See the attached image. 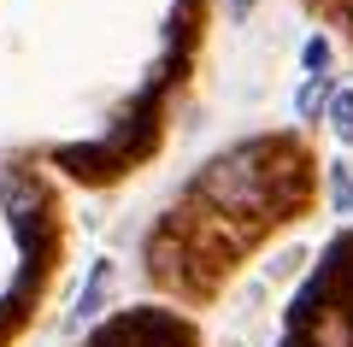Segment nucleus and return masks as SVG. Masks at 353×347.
<instances>
[{"instance_id": "3", "label": "nucleus", "mask_w": 353, "mask_h": 347, "mask_svg": "<svg viewBox=\"0 0 353 347\" xmlns=\"http://www.w3.org/2000/svg\"><path fill=\"white\" fill-rule=\"evenodd\" d=\"M306 65H312V71H324V65H330V48H324V41H306Z\"/></svg>"}, {"instance_id": "1", "label": "nucleus", "mask_w": 353, "mask_h": 347, "mask_svg": "<svg viewBox=\"0 0 353 347\" xmlns=\"http://www.w3.org/2000/svg\"><path fill=\"white\" fill-rule=\"evenodd\" d=\"M330 100H336V95H330V83H324V77H306V83H301V95H294V112H301V118H318V112H324Z\"/></svg>"}, {"instance_id": "5", "label": "nucleus", "mask_w": 353, "mask_h": 347, "mask_svg": "<svg viewBox=\"0 0 353 347\" xmlns=\"http://www.w3.org/2000/svg\"><path fill=\"white\" fill-rule=\"evenodd\" d=\"M248 6H253V0H230V18H241V12H248Z\"/></svg>"}, {"instance_id": "2", "label": "nucleus", "mask_w": 353, "mask_h": 347, "mask_svg": "<svg viewBox=\"0 0 353 347\" xmlns=\"http://www.w3.org/2000/svg\"><path fill=\"white\" fill-rule=\"evenodd\" d=\"M330 118H336V136L353 148V88H341V95L330 100Z\"/></svg>"}, {"instance_id": "4", "label": "nucleus", "mask_w": 353, "mask_h": 347, "mask_svg": "<svg viewBox=\"0 0 353 347\" xmlns=\"http://www.w3.org/2000/svg\"><path fill=\"white\" fill-rule=\"evenodd\" d=\"M336 200H341V206H347V212H353V177H347V171H341V177H336Z\"/></svg>"}]
</instances>
